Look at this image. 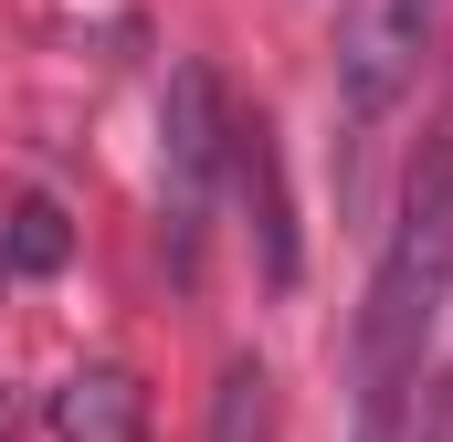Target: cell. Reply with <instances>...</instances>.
I'll return each instance as SVG.
<instances>
[{
	"label": "cell",
	"instance_id": "6da1fadb",
	"mask_svg": "<svg viewBox=\"0 0 453 442\" xmlns=\"http://www.w3.org/2000/svg\"><path fill=\"white\" fill-rule=\"evenodd\" d=\"M443 295H453V137L411 158L401 221H390L369 306H358V432L369 442H390V422H401V390L422 379V347L443 327Z\"/></svg>",
	"mask_w": 453,
	"mask_h": 442
},
{
	"label": "cell",
	"instance_id": "7a4b0ae2",
	"mask_svg": "<svg viewBox=\"0 0 453 442\" xmlns=\"http://www.w3.org/2000/svg\"><path fill=\"white\" fill-rule=\"evenodd\" d=\"M158 137H169V221H180V263H190V232L211 211V179L232 169V106H222V74L211 64H180L169 74Z\"/></svg>",
	"mask_w": 453,
	"mask_h": 442
},
{
	"label": "cell",
	"instance_id": "3957f363",
	"mask_svg": "<svg viewBox=\"0 0 453 442\" xmlns=\"http://www.w3.org/2000/svg\"><path fill=\"white\" fill-rule=\"evenodd\" d=\"M422 53H433V0H358V32L338 53V85H348V126H380L422 85Z\"/></svg>",
	"mask_w": 453,
	"mask_h": 442
},
{
	"label": "cell",
	"instance_id": "277c9868",
	"mask_svg": "<svg viewBox=\"0 0 453 442\" xmlns=\"http://www.w3.org/2000/svg\"><path fill=\"white\" fill-rule=\"evenodd\" d=\"M232 190L253 211V253L274 285H296V221H285V169H274V126L264 116H232Z\"/></svg>",
	"mask_w": 453,
	"mask_h": 442
},
{
	"label": "cell",
	"instance_id": "5b68a950",
	"mask_svg": "<svg viewBox=\"0 0 453 442\" xmlns=\"http://www.w3.org/2000/svg\"><path fill=\"white\" fill-rule=\"evenodd\" d=\"M53 442H148V390L137 369H74L53 379Z\"/></svg>",
	"mask_w": 453,
	"mask_h": 442
},
{
	"label": "cell",
	"instance_id": "8992f818",
	"mask_svg": "<svg viewBox=\"0 0 453 442\" xmlns=\"http://www.w3.org/2000/svg\"><path fill=\"white\" fill-rule=\"evenodd\" d=\"M64 253H74V232H64L53 201H11V211H0V263H11V274H53Z\"/></svg>",
	"mask_w": 453,
	"mask_h": 442
},
{
	"label": "cell",
	"instance_id": "52a82bcc",
	"mask_svg": "<svg viewBox=\"0 0 453 442\" xmlns=\"http://www.w3.org/2000/svg\"><path fill=\"white\" fill-rule=\"evenodd\" d=\"M264 390H274V379H264L253 358H232L222 400H211V442H264Z\"/></svg>",
	"mask_w": 453,
	"mask_h": 442
}]
</instances>
